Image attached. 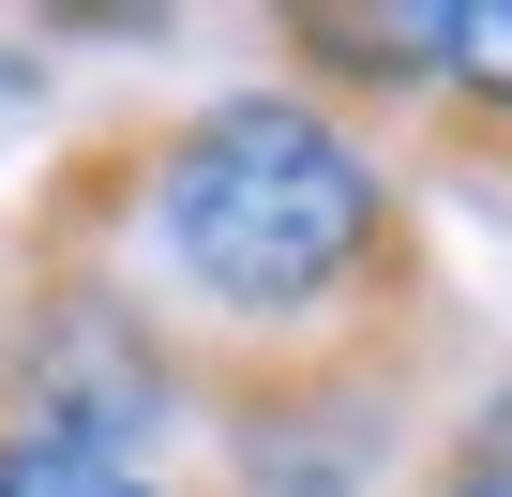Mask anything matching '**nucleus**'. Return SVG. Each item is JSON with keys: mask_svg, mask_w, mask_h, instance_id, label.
I'll return each instance as SVG.
<instances>
[{"mask_svg": "<svg viewBox=\"0 0 512 497\" xmlns=\"http://www.w3.org/2000/svg\"><path fill=\"white\" fill-rule=\"evenodd\" d=\"M16 241L121 272L196 377L241 362H317L407 317H452L437 287V226L392 181L377 136L317 121L302 91H211V106H121L76 136L31 196Z\"/></svg>", "mask_w": 512, "mask_h": 497, "instance_id": "nucleus-1", "label": "nucleus"}, {"mask_svg": "<svg viewBox=\"0 0 512 497\" xmlns=\"http://www.w3.org/2000/svg\"><path fill=\"white\" fill-rule=\"evenodd\" d=\"M0 497H196L181 467H106V452H61L31 422H0Z\"/></svg>", "mask_w": 512, "mask_h": 497, "instance_id": "nucleus-7", "label": "nucleus"}, {"mask_svg": "<svg viewBox=\"0 0 512 497\" xmlns=\"http://www.w3.org/2000/svg\"><path fill=\"white\" fill-rule=\"evenodd\" d=\"M272 46V76L347 121V136H422L437 106V61H452V0H302V16L256 31Z\"/></svg>", "mask_w": 512, "mask_h": 497, "instance_id": "nucleus-4", "label": "nucleus"}, {"mask_svg": "<svg viewBox=\"0 0 512 497\" xmlns=\"http://www.w3.org/2000/svg\"><path fill=\"white\" fill-rule=\"evenodd\" d=\"M407 497H512V377H482L467 407H437V437H422Z\"/></svg>", "mask_w": 512, "mask_h": 497, "instance_id": "nucleus-6", "label": "nucleus"}, {"mask_svg": "<svg viewBox=\"0 0 512 497\" xmlns=\"http://www.w3.org/2000/svg\"><path fill=\"white\" fill-rule=\"evenodd\" d=\"M0 422L106 452V467H166L196 452V362L121 272L0 226Z\"/></svg>", "mask_w": 512, "mask_h": 497, "instance_id": "nucleus-3", "label": "nucleus"}, {"mask_svg": "<svg viewBox=\"0 0 512 497\" xmlns=\"http://www.w3.org/2000/svg\"><path fill=\"white\" fill-rule=\"evenodd\" d=\"M437 166H512V0H452V61L422 106Z\"/></svg>", "mask_w": 512, "mask_h": 497, "instance_id": "nucleus-5", "label": "nucleus"}, {"mask_svg": "<svg viewBox=\"0 0 512 497\" xmlns=\"http://www.w3.org/2000/svg\"><path fill=\"white\" fill-rule=\"evenodd\" d=\"M437 392H452V317H407V332H362L317 362L196 377V452H211L196 497H407Z\"/></svg>", "mask_w": 512, "mask_h": 497, "instance_id": "nucleus-2", "label": "nucleus"}]
</instances>
